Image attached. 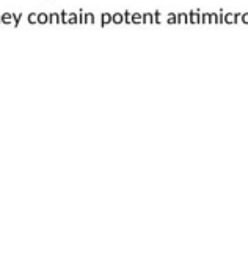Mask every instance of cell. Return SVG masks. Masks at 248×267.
Here are the masks:
<instances>
[{"label":"cell","instance_id":"6da1fadb","mask_svg":"<svg viewBox=\"0 0 248 267\" xmlns=\"http://www.w3.org/2000/svg\"><path fill=\"white\" fill-rule=\"evenodd\" d=\"M223 24H234V13L223 11Z\"/></svg>","mask_w":248,"mask_h":267},{"label":"cell","instance_id":"7a4b0ae2","mask_svg":"<svg viewBox=\"0 0 248 267\" xmlns=\"http://www.w3.org/2000/svg\"><path fill=\"white\" fill-rule=\"evenodd\" d=\"M209 19H210V22H215V24H218V13H210Z\"/></svg>","mask_w":248,"mask_h":267},{"label":"cell","instance_id":"3957f363","mask_svg":"<svg viewBox=\"0 0 248 267\" xmlns=\"http://www.w3.org/2000/svg\"><path fill=\"white\" fill-rule=\"evenodd\" d=\"M240 17H242V13H234V24L240 22Z\"/></svg>","mask_w":248,"mask_h":267},{"label":"cell","instance_id":"277c9868","mask_svg":"<svg viewBox=\"0 0 248 267\" xmlns=\"http://www.w3.org/2000/svg\"><path fill=\"white\" fill-rule=\"evenodd\" d=\"M240 22H243V24H248V13H242Z\"/></svg>","mask_w":248,"mask_h":267},{"label":"cell","instance_id":"5b68a950","mask_svg":"<svg viewBox=\"0 0 248 267\" xmlns=\"http://www.w3.org/2000/svg\"><path fill=\"white\" fill-rule=\"evenodd\" d=\"M190 14H192V21H193V22H199V19H198V13H196V11L190 13Z\"/></svg>","mask_w":248,"mask_h":267},{"label":"cell","instance_id":"8992f818","mask_svg":"<svg viewBox=\"0 0 248 267\" xmlns=\"http://www.w3.org/2000/svg\"><path fill=\"white\" fill-rule=\"evenodd\" d=\"M218 24H223V11H218Z\"/></svg>","mask_w":248,"mask_h":267}]
</instances>
